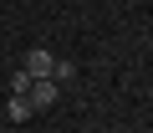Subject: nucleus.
Returning <instances> with one entry per match:
<instances>
[{"label": "nucleus", "instance_id": "20e7f679", "mask_svg": "<svg viewBox=\"0 0 153 133\" xmlns=\"http://www.w3.org/2000/svg\"><path fill=\"white\" fill-rule=\"evenodd\" d=\"M31 82H36L31 72H16V77H10V97H26V92H31Z\"/></svg>", "mask_w": 153, "mask_h": 133}, {"label": "nucleus", "instance_id": "7ed1b4c3", "mask_svg": "<svg viewBox=\"0 0 153 133\" xmlns=\"http://www.w3.org/2000/svg\"><path fill=\"white\" fill-rule=\"evenodd\" d=\"M5 113H10V123H26L36 108H31V97H10V108H5Z\"/></svg>", "mask_w": 153, "mask_h": 133}, {"label": "nucleus", "instance_id": "f03ea898", "mask_svg": "<svg viewBox=\"0 0 153 133\" xmlns=\"http://www.w3.org/2000/svg\"><path fill=\"white\" fill-rule=\"evenodd\" d=\"M26 97H31V108H51V102L61 97V82H51V77H36Z\"/></svg>", "mask_w": 153, "mask_h": 133}, {"label": "nucleus", "instance_id": "39448f33", "mask_svg": "<svg viewBox=\"0 0 153 133\" xmlns=\"http://www.w3.org/2000/svg\"><path fill=\"white\" fill-rule=\"evenodd\" d=\"M71 77H76V66H71V61H56V72H51V82H71Z\"/></svg>", "mask_w": 153, "mask_h": 133}, {"label": "nucleus", "instance_id": "f257e3e1", "mask_svg": "<svg viewBox=\"0 0 153 133\" xmlns=\"http://www.w3.org/2000/svg\"><path fill=\"white\" fill-rule=\"evenodd\" d=\"M21 72H31V77H51V72H56V56H51L46 46H36V51H26Z\"/></svg>", "mask_w": 153, "mask_h": 133}]
</instances>
